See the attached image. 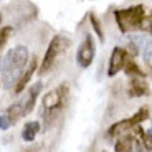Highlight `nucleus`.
Returning a JSON list of instances; mask_svg holds the SVG:
<instances>
[{
  "mask_svg": "<svg viewBox=\"0 0 152 152\" xmlns=\"http://www.w3.org/2000/svg\"><path fill=\"white\" fill-rule=\"evenodd\" d=\"M28 61H30V53H28V48L23 45L10 48L0 58V78L5 88L15 86L20 75L27 68Z\"/></svg>",
  "mask_w": 152,
  "mask_h": 152,
  "instance_id": "f257e3e1",
  "label": "nucleus"
},
{
  "mask_svg": "<svg viewBox=\"0 0 152 152\" xmlns=\"http://www.w3.org/2000/svg\"><path fill=\"white\" fill-rule=\"evenodd\" d=\"M68 94H69L68 83H61L58 88L48 91L42 98V118L46 124H51L53 119L65 109Z\"/></svg>",
  "mask_w": 152,
  "mask_h": 152,
  "instance_id": "f03ea898",
  "label": "nucleus"
},
{
  "mask_svg": "<svg viewBox=\"0 0 152 152\" xmlns=\"http://www.w3.org/2000/svg\"><path fill=\"white\" fill-rule=\"evenodd\" d=\"M145 18V7L142 4L132 5L127 8L114 10V20L122 33H129L134 30H141Z\"/></svg>",
  "mask_w": 152,
  "mask_h": 152,
  "instance_id": "7ed1b4c3",
  "label": "nucleus"
},
{
  "mask_svg": "<svg viewBox=\"0 0 152 152\" xmlns=\"http://www.w3.org/2000/svg\"><path fill=\"white\" fill-rule=\"evenodd\" d=\"M69 45H71V40L66 38L65 35H55L51 38V42H50L48 48H46L42 63H40V71H38V75H46L55 66L58 56L61 53H65L66 50L69 48Z\"/></svg>",
  "mask_w": 152,
  "mask_h": 152,
  "instance_id": "20e7f679",
  "label": "nucleus"
},
{
  "mask_svg": "<svg viewBox=\"0 0 152 152\" xmlns=\"http://www.w3.org/2000/svg\"><path fill=\"white\" fill-rule=\"evenodd\" d=\"M96 56V43H94V38L93 35H86L84 40L80 43L78 46V51H76V63L78 66L83 69L89 68Z\"/></svg>",
  "mask_w": 152,
  "mask_h": 152,
  "instance_id": "39448f33",
  "label": "nucleus"
},
{
  "mask_svg": "<svg viewBox=\"0 0 152 152\" xmlns=\"http://www.w3.org/2000/svg\"><path fill=\"white\" fill-rule=\"evenodd\" d=\"M131 58L129 51L122 46H116L113 50V53H111V58H109V65H107V76L109 78H114V76L118 75L119 71H122L124 68L126 61Z\"/></svg>",
  "mask_w": 152,
  "mask_h": 152,
  "instance_id": "423d86ee",
  "label": "nucleus"
},
{
  "mask_svg": "<svg viewBox=\"0 0 152 152\" xmlns=\"http://www.w3.org/2000/svg\"><path fill=\"white\" fill-rule=\"evenodd\" d=\"M42 89H43L42 81H37V83L31 84L30 88H27V93H25L23 98L18 101V103L22 104V109H23V114H25V116H28V114L35 109L37 99H38V96H40V93H42Z\"/></svg>",
  "mask_w": 152,
  "mask_h": 152,
  "instance_id": "0eeeda50",
  "label": "nucleus"
},
{
  "mask_svg": "<svg viewBox=\"0 0 152 152\" xmlns=\"http://www.w3.org/2000/svg\"><path fill=\"white\" fill-rule=\"evenodd\" d=\"M37 68H38L37 58H30V61H28L27 68L23 69V73L20 75L18 81L15 83V88H13V94H22V93L27 89V86H28V83H30V80L33 78L35 73H37Z\"/></svg>",
  "mask_w": 152,
  "mask_h": 152,
  "instance_id": "6e6552de",
  "label": "nucleus"
},
{
  "mask_svg": "<svg viewBox=\"0 0 152 152\" xmlns=\"http://www.w3.org/2000/svg\"><path fill=\"white\" fill-rule=\"evenodd\" d=\"M149 93V84L145 83L144 78H132L129 83V89H127V94L131 98H141V96L147 94Z\"/></svg>",
  "mask_w": 152,
  "mask_h": 152,
  "instance_id": "1a4fd4ad",
  "label": "nucleus"
},
{
  "mask_svg": "<svg viewBox=\"0 0 152 152\" xmlns=\"http://www.w3.org/2000/svg\"><path fill=\"white\" fill-rule=\"evenodd\" d=\"M137 48L141 51V56H142V61H144L145 68L152 75V40L151 38H141V43H139Z\"/></svg>",
  "mask_w": 152,
  "mask_h": 152,
  "instance_id": "9d476101",
  "label": "nucleus"
},
{
  "mask_svg": "<svg viewBox=\"0 0 152 152\" xmlns=\"http://www.w3.org/2000/svg\"><path fill=\"white\" fill-rule=\"evenodd\" d=\"M134 144H136V139H134L132 131H131V132L118 137V141L114 142V152H132Z\"/></svg>",
  "mask_w": 152,
  "mask_h": 152,
  "instance_id": "9b49d317",
  "label": "nucleus"
},
{
  "mask_svg": "<svg viewBox=\"0 0 152 152\" xmlns=\"http://www.w3.org/2000/svg\"><path fill=\"white\" fill-rule=\"evenodd\" d=\"M40 129H42L40 121H28L22 129V139L25 142H33L37 139V134L40 132Z\"/></svg>",
  "mask_w": 152,
  "mask_h": 152,
  "instance_id": "f8f14e48",
  "label": "nucleus"
},
{
  "mask_svg": "<svg viewBox=\"0 0 152 152\" xmlns=\"http://www.w3.org/2000/svg\"><path fill=\"white\" fill-rule=\"evenodd\" d=\"M122 71H124L127 76H131V78H145V73L142 71L139 66H137L136 60H134L132 56L126 61V65H124V68H122Z\"/></svg>",
  "mask_w": 152,
  "mask_h": 152,
  "instance_id": "ddd939ff",
  "label": "nucleus"
},
{
  "mask_svg": "<svg viewBox=\"0 0 152 152\" xmlns=\"http://www.w3.org/2000/svg\"><path fill=\"white\" fill-rule=\"evenodd\" d=\"M8 116V119L12 121V124H15L17 121H20V119L25 116L23 114V109H22V104L17 101V103H13L12 106H8V109H7V113H5Z\"/></svg>",
  "mask_w": 152,
  "mask_h": 152,
  "instance_id": "4468645a",
  "label": "nucleus"
},
{
  "mask_svg": "<svg viewBox=\"0 0 152 152\" xmlns=\"http://www.w3.org/2000/svg\"><path fill=\"white\" fill-rule=\"evenodd\" d=\"M149 116H151V111H149V107H147V106H142L141 109L137 111V113L134 114L131 119H132L134 126H139V124H142L144 121H147Z\"/></svg>",
  "mask_w": 152,
  "mask_h": 152,
  "instance_id": "2eb2a0df",
  "label": "nucleus"
},
{
  "mask_svg": "<svg viewBox=\"0 0 152 152\" xmlns=\"http://www.w3.org/2000/svg\"><path fill=\"white\" fill-rule=\"evenodd\" d=\"M89 22H91L93 30H94L96 37L99 38V42H101V43H104V31H103V27H101V23H99L98 17H96L94 13H89Z\"/></svg>",
  "mask_w": 152,
  "mask_h": 152,
  "instance_id": "dca6fc26",
  "label": "nucleus"
},
{
  "mask_svg": "<svg viewBox=\"0 0 152 152\" xmlns=\"http://www.w3.org/2000/svg\"><path fill=\"white\" fill-rule=\"evenodd\" d=\"M10 35H12V27H4V28H0V51L4 50V46H5V43L8 42Z\"/></svg>",
  "mask_w": 152,
  "mask_h": 152,
  "instance_id": "f3484780",
  "label": "nucleus"
},
{
  "mask_svg": "<svg viewBox=\"0 0 152 152\" xmlns=\"http://www.w3.org/2000/svg\"><path fill=\"white\" fill-rule=\"evenodd\" d=\"M142 31H147L149 35L152 37V10L149 12V15L144 18V23H142Z\"/></svg>",
  "mask_w": 152,
  "mask_h": 152,
  "instance_id": "a211bd4d",
  "label": "nucleus"
},
{
  "mask_svg": "<svg viewBox=\"0 0 152 152\" xmlns=\"http://www.w3.org/2000/svg\"><path fill=\"white\" fill-rule=\"evenodd\" d=\"M12 126L13 124H12V121L8 119L7 114H2V116H0V131H7V129H10Z\"/></svg>",
  "mask_w": 152,
  "mask_h": 152,
  "instance_id": "6ab92c4d",
  "label": "nucleus"
},
{
  "mask_svg": "<svg viewBox=\"0 0 152 152\" xmlns=\"http://www.w3.org/2000/svg\"><path fill=\"white\" fill-rule=\"evenodd\" d=\"M132 152H145V151L141 147V144H137V142H136V144H134V151Z\"/></svg>",
  "mask_w": 152,
  "mask_h": 152,
  "instance_id": "aec40b11",
  "label": "nucleus"
},
{
  "mask_svg": "<svg viewBox=\"0 0 152 152\" xmlns=\"http://www.w3.org/2000/svg\"><path fill=\"white\" fill-rule=\"evenodd\" d=\"M0 25H2V17H0Z\"/></svg>",
  "mask_w": 152,
  "mask_h": 152,
  "instance_id": "412c9836",
  "label": "nucleus"
},
{
  "mask_svg": "<svg viewBox=\"0 0 152 152\" xmlns=\"http://www.w3.org/2000/svg\"><path fill=\"white\" fill-rule=\"evenodd\" d=\"M103 152H107V151H103Z\"/></svg>",
  "mask_w": 152,
  "mask_h": 152,
  "instance_id": "4be33fe9",
  "label": "nucleus"
}]
</instances>
